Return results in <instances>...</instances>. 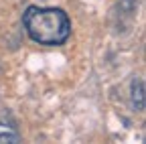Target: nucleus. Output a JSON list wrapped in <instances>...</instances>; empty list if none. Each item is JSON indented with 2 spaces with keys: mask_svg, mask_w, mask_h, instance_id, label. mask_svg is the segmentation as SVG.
Wrapping results in <instances>:
<instances>
[{
  "mask_svg": "<svg viewBox=\"0 0 146 144\" xmlns=\"http://www.w3.org/2000/svg\"><path fill=\"white\" fill-rule=\"evenodd\" d=\"M132 106L136 112L144 110V83H142V79L132 81Z\"/></svg>",
  "mask_w": 146,
  "mask_h": 144,
  "instance_id": "2",
  "label": "nucleus"
},
{
  "mask_svg": "<svg viewBox=\"0 0 146 144\" xmlns=\"http://www.w3.org/2000/svg\"><path fill=\"white\" fill-rule=\"evenodd\" d=\"M21 136H18L16 130H12L10 126H4L0 124V142H18Z\"/></svg>",
  "mask_w": 146,
  "mask_h": 144,
  "instance_id": "3",
  "label": "nucleus"
},
{
  "mask_svg": "<svg viewBox=\"0 0 146 144\" xmlns=\"http://www.w3.org/2000/svg\"><path fill=\"white\" fill-rule=\"evenodd\" d=\"M25 29L29 37L47 47H57L63 45L69 35H71V23L69 16L61 8H39V6H29L23 16Z\"/></svg>",
  "mask_w": 146,
  "mask_h": 144,
  "instance_id": "1",
  "label": "nucleus"
}]
</instances>
